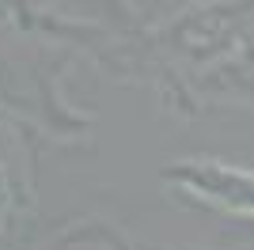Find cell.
<instances>
[{
    "mask_svg": "<svg viewBox=\"0 0 254 250\" xmlns=\"http://www.w3.org/2000/svg\"><path fill=\"white\" fill-rule=\"evenodd\" d=\"M42 250H133L118 231L103 228L99 220H80V224H68V228Z\"/></svg>",
    "mask_w": 254,
    "mask_h": 250,
    "instance_id": "7a4b0ae2",
    "label": "cell"
},
{
    "mask_svg": "<svg viewBox=\"0 0 254 250\" xmlns=\"http://www.w3.org/2000/svg\"><path fill=\"white\" fill-rule=\"evenodd\" d=\"M27 182V159H23L19 136L11 133L8 118L0 114V231L19 216L23 201L31 197Z\"/></svg>",
    "mask_w": 254,
    "mask_h": 250,
    "instance_id": "6da1fadb",
    "label": "cell"
}]
</instances>
